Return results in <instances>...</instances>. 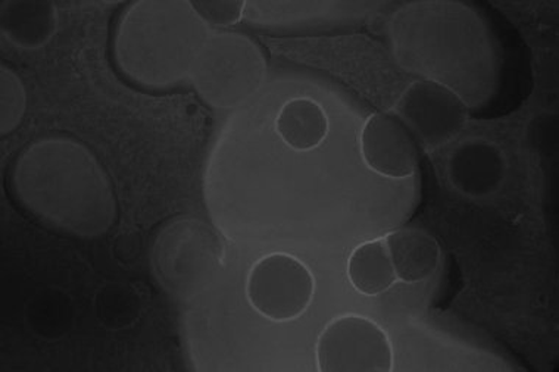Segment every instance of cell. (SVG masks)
Segmentation results:
<instances>
[{"label": "cell", "mask_w": 559, "mask_h": 372, "mask_svg": "<svg viewBox=\"0 0 559 372\" xmlns=\"http://www.w3.org/2000/svg\"><path fill=\"white\" fill-rule=\"evenodd\" d=\"M203 45V23L189 2H142L121 23L117 57L138 82L164 86L192 71Z\"/></svg>", "instance_id": "cell-1"}, {"label": "cell", "mask_w": 559, "mask_h": 372, "mask_svg": "<svg viewBox=\"0 0 559 372\" xmlns=\"http://www.w3.org/2000/svg\"><path fill=\"white\" fill-rule=\"evenodd\" d=\"M433 25L427 27L417 11L411 12L409 28L400 25L396 32V55L409 70L426 75V80L442 83L465 96V88L473 83L474 73L480 74L487 63V44L481 28L473 23V15H465L463 23L440 25L438 11L426 10Z\"/></svg>", "instance_id": "cell-2"}, {"label": "cell", "mask_w": 559, "mask_h": 372, "mask_svg": "<svg viewBox=\"0 0 559 372\" xmlns=\"http://www.w3.org/2000/svg\"><path fill=\"white\" fill-rule=\"evenodd\" d=\"M190 73L210 104L233 107L260 86L264 61L251 40L239 34H219L205 41Z\"/></svg>", "instance_id": "cell-3"}, {"label": "cell", "mask_w": 559, "mask_h": 372, "mask_svg": "<svg viewBox=\"0 0 559 372\" xmlns=\"http://www.w3.org/2000/svg\"><path fill=\"white\" fill-rule=\"evenodd\" d=\"M316 358L321 372H391L395 361L386 329L358 314L341 315L325 325Z\"/></svg>", "instance_id": "cell-4"}, {"label": "cell", "mask_w": 559, "mask_h": 372, "mask_svg": "<svg viewBox=\"0 0 559 372\" xmlns=\"http://www.w3.org/2000/svg\"><path fill=\"white\" fill-rule=\"evenodd\" d=\"M316 278L289 253H270L249 271L247 298L253 310L274 323L300 319L311 307Z\"/></svg>", "instance_id": "cell-5"}, {"label": "cell", "mask_w": 559, "mask_h": 372, "mask_svg": "<svg viewBox=\"0 0 559 372\" xmlns=\"http://www.w3.org/2000/svg\"><path fill=\"white\" fill-rule=\"evenodd\" d=\"M396 113L423 145L436 149L461 133L468 120L467 100L433 80H419L402 93Z\"/></svg>", "instance_id": "cell-6"}, {"label": "cell", "mask_w": 559, "mask_h": 372, "mask_svg": "<svg viewBox=\"0 0 559 372\" xmlns=\"http://www.w3.org/2000/svg\"><path fill=\"white\" fill-rule=\"evenodd\" d=\"M361 155L376 175L408 179L418 165L417 139L396 112L372 113L362 127Z\"/></svg>", "instance_id": "cell-7"}, {"label": "cell", "mask_w": 559, "mask_h": 372, "mask_svg": "<svg viewBox=\"0 0 559 372\" xmlns=\"http://www.w3.org/2000/svg\"><path fill=\"white\" fill-rule=\"evenodd\" d=\"M503 159L492 145L473 142L455 151L451 158V179L465 194L485 196L502 180Z\"/></svg>", "instance_id": "cell-8"}, {"label": "cell", "mask_w": 559, "mask_h": 372, "mask_svg": "<svg viewBox=\"0 0 559 372\" xmlns=\"http://www.w3.org/2000/svg\"><path fill=\"white\" fill-rule=\"evenodd\" d=\"M329 129V117L324 108L309 97L287 100L275 118V130L280 139L296 152H309L323 145Z\"/></svg>", "instance_id": "cell-9"}, {"label": "cell", "mask_w": 559, "mask_h": 372, "mask_svg": "<svg viewBox=\"0 0 559 372\" xmlns=\"http://www.w3.org/2000/svg\"><path fill=\"white\" fill-rule=\"evenodd\" d=\"M397 280L419 283L433 276L440 261L438 242L421 230L404 228L384 237Z\"/></svg>", "instance_id": "cell-10"}, {"label": "cell", "mask_w": 559, "mask_h": 372, "mask_svg": "<svg viewBox=\"0 0 559 372\" xmlns=\"http://www.w3.org/2000/svg\"><path fill=\"white\" fill-rule=\"evenodd\" d=\"M347 278L364 296H379L397 281L386 240L376 239L359 244L347 260Z\"/></svg>", "instance_id": "cell-11"}, {"label": "cell", "mask_w": 559, "mask_h": 372, "mask_svg": "<svg viewBox=\"0 0 559 372\" xmlns=\"http://www.w3.org/2000/svg\"><path fill=\"white\" fill-rule=\"evenodd\" d=\"M57 16L52 3L14 2L3 8V33L16 45L37 48L52 37Z\"/></svg>", "instance_id": "cell-12"}, {"label": "cell", "mask_w": 559, "mask_h": 372, "mask_svg": "<svg viewBox=\"0 0 559 372\" xmlns=\"http://www.w3.org/2000/svg\"><path fill=\"white\" fill-rule=\"evenodd\" d=\"M2 130L3 134L15 129L23 117L25 96L23 84L12 71L2 73Z\"/></svg>", "instance_id": "cell-13"}, {"label": "cell", "mask_w": 559, "mask_h": 372, "mask_svg": "<svg viewBox=\"0 0 559 372\" xmlns=\"http://www.w3.org/2000/svg\"><path fill=\"white\" fill-rule=\"evenodd\" d=\"M194 14L203 24L215 27H228L236 24L245 14V2H230V0H217V2H189Z\"/></svg>", "instance_id": "cell-14"}]
</instances>
